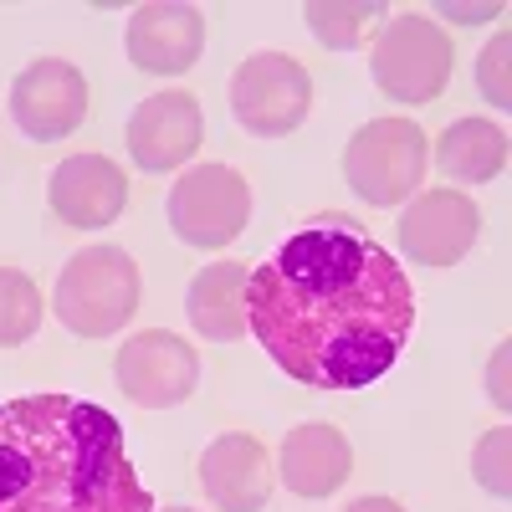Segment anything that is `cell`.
Wrapping results in <instances>:
<instances>
[{"label":"cell","mask_w":512,"mask_h":512,"mask_svg":"<svg viewBox=\"0 0 512 512\" xmlns=\"http://www.w3.org/2000/svg\"><path fill=\"white\" fill-rule=\"evenodd\" d=\"M246 328L308 390H369L415 333L410 272L349 216H318L246 277Z\"/></svg>","instance_id":"cell-1"},{"label":"cell","mask_w":512,"mask_h":512,"mask_svg":"<svg viewBox=\"0 0 512 512\" xmlns=\"http://www.w3.org/2000/svg\"><path fill=\"white\" fill-rule=\"evenodd\" d=\"M0 512H154L123 425L72 395L0 400Z\"/></svg>","instance_id":"cell-2"},{"label":"cell","mask_w":512,"mask_h":512,"mask_svg":"<svg viewBox=\"0 0 512 512\" xmlns=\"http://www.w3.org/2000/svg\"><path fill=\"white\" fill-rule=\"evenodd\" d=\"M139 292V267L123 246H88L62 267L52 313L77 338H108L139 313Z\"/></svg>","instance_id":"cell-3"},{"label":"cell","mask_w":512,"mask_h":512,"mask_svg":"<svg viewBox=\"0 0 512 512\" xmlns=\"http://www.w3.org/2000/svg\"><path fill=\"white\" fill-rule=\"evenodd\" d=\"M451 36L441 31V21L405 11L390 16L374 36V52H369V72H374V88L395 103H436L451 82Z\"/></svg>","instance_id":"cell-4"},{"label":"cell","mask_w":512,"mask_h":512,"mask_svg":"<svg viewBox=\"0 0 512 512\" xmlns=\"http://www.w3.org/2000/svg\"><path fill=\"white\" fill-rule=\"evenodd\" d=\"M431 164V139L415 118H374L354 128L344 149V180L369 205H405L425 185Z\"/></svg>","instance_id":"cell-5"},{"label":"cell","mask_w":512,"mask_h":512,"mask_svg":"<svg viewBox=\"0 0 512 512\" xmlns=\"http://www.w3.org/2000/svg\"><path fill=\"white\" fill-rule=\"evenodd\" d=\"M251 221V185L231 164H195L169 190V231L185 246L221 251Z\"/></svg>","instance_id":"cell-6"},{"label":"cell","mask_w":512,"mask_h":512,"mask_svg":"<svg viewBox=\"0 0 512 512\" xmlns=\"http://www.w3.org/2000/svg\"><path fill=\"white\" fill-rule=\"evenodd\" d=\"M313 108V77L287 52H251L231 77V113L246 134L282 139Z\"/></svg>","instance_id":"cell-7"},{"label":"cell","mask_w":512,"mask_h":512,"mask_svg":"<svg viewBox=\"0 0 512 512\" xmlns=\"http://www.w3.org/2000/svg\"><path fill=\"white\" fill-rule=\"evenodd\" d=\"M113 379L123 400H134L139 410H175L200 384V354L180 333L144 328L134 338H123V349L113 359Z\"/></svg>","instance_id":"cell-8"},{"label":"cell","mask_w":512,"mask_h":512,"mask_svg":"<svg viewBox=\"0 0 512 512\" xmlns=\"http://www.w3.org/2000/svg\"><path fill=\"white\" fill-rule=\"evenodd\" d=\"M11 118L36 144H57L77 134L82 118H88V77L62 57H41L21 67L11 82Z\"/></svg>","instance_id":"cell-9"},{"label":"cell","mask_w":512,"mask_h":512,"mask_svg":"<svg viewBox=\"0 0 512 512\" xmlns=\"http://www.w3.org/2000/svg\"><path fill=\"white\" fill-rule=\"evenodd\" d=\"M482 231V210L461 190H420L400 216V241L415 267H456Z\"/></svg>","instance_id":"cell-10"},{"label":"cell","mask_w":512,"mask_h":512,"mask_svg":"<svg viewBox=\"0 0 512 512\" xmlns=\"http://www.w3.org/2000/svg\"><path fill=\"white\" fill-rule=\"evenodd\" d=\"M205 52V16L195 6L154 0L128 16V62L149 77H180Z\"/></svg>","instance_id":"cell-11"},{"label":"cell","mask_w":512,"mask_h":512,"mask_svg":"<svg viewBox=\"0 0 512 512\" xmlns=\"http://www.w3.org/2000/svg\"><path fill=\"white\" fill-rule=\"evenodd\" d=\"M47 200L57 210L62 226H77V231H103L123 216L128 205V180L123 169L108 159V154H72L52 169V185H47Z\"/></svg>","instance_id":"cell-12"},{"label":"cell","mask_w":512,"mask_h":512,"mask_svg":"<svg viewBox=\"0 0 512 512\" xmlns=\"http://www.w3.org/2000/svg\"><path fill=\"white\" fill-rule=\"evenodd\" d=\"M205 134V118H200V98L195 93H154L134 108L128 118V154H134L139 169H180Z\"/></svg>","instance_id":"cell-13"},{"label":"cell","mask_w":512,"mask_h":512,"mask_svg":"<svg viewBox=\"0 0 512 512\" xmlns=\"http://www.w3.org/2000/svg\"><path fill=\"white\" fill-rule=\"evenodd\" d=\"M200 487L216 512H262L272 497V461L256 436H221L200 456Z\"/></svg>","instance_id":"cell-14"},{"label":"cell","mask_w":512,"mask_h":512,"mask_svg":"<svg viewBox=\"0 0 512 512\" xmlns=\"http://www.w3.org/2000/svg\"><path fill=\"white\" fill-rule=\"evenodd\" d=\"M349 472H354V446L338 425L308 420V425H297V431H287V441H282V482H287V492L328 497V492H338L349 482Z\"/></svg>","instance_id":"cell-15"},{"label":"cell","mask_w":512,"mask_h":512,"mask_svg":"<svg viewBox=\"0 0 512 512\" xmlns=\"http://www.w3.org/2000/svg\"><path fill=\"white\" fill-rule=\"evenodd\" d=\"M246 277H251L246 262H216L190 282L185 318L200 338H210V344H236L246 333V303H241Z\"/></svg>","instance_id":"cell-16"},{"label":"cell","mask_w":512,"mask_h":512,"mask_svg":"<svg viewBox=\"0 0 512 512\" xmlns=\"http://www.w3.org/2000/svg\"><path fill=\"white\" fill-rule=\"evenodd\" d=\"M507 128L492 118H456L436 139V169L456 185H487L507 169Z\"/></svg>","instance_id":"cell-17"},{"label":"cell","mask_w":512,"mask_h":512,"mask_svg":"<svg viewBox=\"0 0 512 512\" xmlns=\"http://www.w3.org/2000/svg\"><path fill=\"white\" fill-rule=\"evenodd\" d=\"M303 16H308V31L318 36V47L354 52L390 21V6L384 0H308Z\"/></svg>","instance_id":"cell-18"},{"label":"cell","mask_w":512,"mask_h":512,"mask_svg":"<svg viewBox=\"0 0 512 512\" xmlns=\"http://www.w3.org/2000/svg\"><path fill=\"white\" fill-rule=\"evenodd\" d=\"M41 318H47L41 287L16 267H0V349H16L26 338H36Z\"/></svg>","instance_id":"cell-19"},{"label":"cell","mask_w":512,"mask_h":512,"mask_svg":"<svg viewBox=\"0 0 512 512\" xmlns=\"http://www.w3.org/2000/svg\"><path fill=\"white\" fill-rule=\"evenodd\" d=\"M507 456H512V436H507V425H497L492 436H482V441H477V451H472V472H477L482 492H492L497 502H507V497H512Z\"/></svg>","instance_id":"cell-20"},{"label":"cell","mask_w":512,"mask_h":512,"mask_svg":"<svg viewBox=\"0 0 512 512\" xmlns=\"http://www.w3.org/2000/svg\"><path fill=\"white\" fill-rule=\"evenodd\" d=\"M507 57H512V36H507V31H497L487 47H482V57H477V88H482V98H487L492 108H512Z\"/></svg>","instance_id":"cell-21"},{"label":"cell","mask_w":512,"mask_h":512,"mask_svg":"<svg viewBox=\"0 0 512 512\" xmlns=\"http://www.w3.org/2000/svg\"><path fill=\"white\" fill-rule=\"evenodd\" d=\"M507 349H512V344H497L492 369H487V395H492V405H497V410H507V405H512V390H507Z\"/></svg>","instance_id":"cell-22"},{"label":"cell","mask_w":512,"mask_h":512,"mask_svg":"<svg viewBox=\"0 0 512 512\" xmlns=\"http://www.w3.org/2000/svg\"><path fill=\"white\" fill-rule=\"evenodd\" d=\"M446 21H461V26H477V21H492V16H502V0H487V6H451V0H441L436 6Z\"/></svg>","instance_id":"cell-23"},{"label":"cell","mask_w":512,"mask_h":512,"mask_svg":"<svg viewBox=\"0 0 512 512\" xmlns=\"http://www.w3.org/2000/svg\"><path fill=\"white\" fill-rule=\"evenodd\" d=\"M344 512H405L395 497H359V502H349Z\"/></svg>","instance_id":"cell-24"},{"label":"cell","mask_w":512,"mask_h":512,"mask_svg":"<svg viewBox=\"0 0 512 512\" xmlns=\"http://www.w3.org/2000/svg\"><path fill=\"white\" fill-rule=\"evenodd\" d=\"M164 512H195V507H164Z\"/></svg>","instance_id":"cell-25"}]
</instances>
